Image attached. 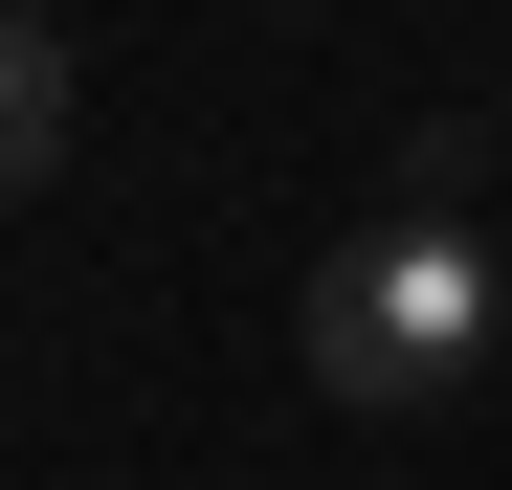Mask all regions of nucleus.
<instances>
[{
    "label": "nucleus",
    "instance_id": "f257e3e1",
    "mask_svg": "<svg viewBox=\"0 0 512 490\" xmlns=\"http://www.w3.org/2000/svg\"><path fill=\"white\" fill-rule=\"evenodd\" d=\"M312 379L357 401V424H446V401L490 379V335H512V245L490 223H446V201H401V223H357L312 268Z\"/></svg>",
    "mask_w": 512,
    "mask_h": 490
},
{
    "label": "nucleus",
    "instance_id": "f03ea898",
    "mask_svg": "<svg viewBox=\"0 0 512 490\" xmlns=\"http://www.w3.org/2000/svg\"><path fill=\"white\" fill-rule=\"evenodd\" d=\"M45 156H67V23H45V0H0V201H23Z\"/></svg>",
    "mask_w": 512,
    "mask_h": 490
},
{
    "label": "nucleus",
    "instance_id": "7ed1b4c3",
    "mask_svg": "<svg viewBox=\"0 0 512 490\" xmlns=\"http://www.w3.org/2000/svg\"><path fill=\"white\" fill-rule=\"evenodd\" d=\"M490 245H512V223H490Z\"/></svg>",
    "mask_w": 512,
    "mask_h": 490
}]
</instances>
